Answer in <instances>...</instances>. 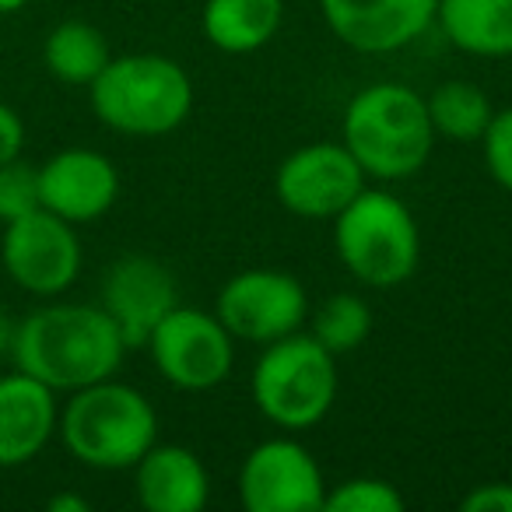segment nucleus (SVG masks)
<instances>
[{
	"mask_svg": "<svg viewBox=\"0 0 512 512\" xmlns=\"http://www.w3.org/2000/svg\"><path fill=\"white\" fill-rule=\"evenodd\" d=\"M113 60L109 43L88 22H60L43 43V64L64 85H92L102 67Z\"/></svg>",
	"mask_w": 512,
	"mask_h": 512,
	"instance_id": "6ab92c4d",
	"label": "nucleus"
},
{
	"mask_svg": "<svg viewBox=\"0 0 512 512\" xmlns=\"http://www.w3.org/2000/svg\"><path fill=\"white\" fill-rule=\"evenodd\" d=\"M25 148V123L8 102H0V165L18 158Z\"/></svg>",
	"mask_w": 512,
	"mask_h": 512,
	"instance_id": "a878e982",
	"label": "nucleus"
},
{
	"mask_svg": "<svg viewBox=\"0 0 512 512\" xmlns=\"http://www.w3.org/2000/svg\"><path fill=\"white\" fill-rule=\"evenodd\" d=\"M334 249L355 281L397 288L418 271V221L390 190H362L334 218Z\"/></svg>",
	"mask_w": 512,
	"mask_h": 512,
	"instance_id": "39448f33",
	"label": "nucleus"
},
{
	"mask_svg": "<svg viewBox=\"0 0 512 512\" xmlns=\"http://www.w3.org/2000/svg\"><path fill=\"white\" fill-rule=\"evenodd\" d=\"M439 0H320L330 32L355 53H397L425 36Z\"/></svg>",
	"mask_w": 512,
	"mask_h": 512,
	"instance_id": "ddd939ff",
	"label": "nucleus"
},
{
	"mask_svg": "<svg viewBox=\"0 0 512 512\" xmlns=\"http://www.w3.org/2000/svg\"><path fill=\"white\" fill-rule=\"evenodd\" d=\"M120 197V172L92 148H64L39 165V200L71 225H85L109 211Z\"/></svg>",
	"mask_w": 512,
	"mask_h": 512,
	"instance_id": "4468645a",
	"label": "nucleus"
},
{
	"mask_svg": "<svg viewBox=\"0 0 512 512\" xmlns=\"http://www.w3.org/2000/svg\"><path fill=\"white\" fill-rule=\"evenodd\" d=\"M57 432L67 453L92 470H134L158 442V414L141 390L113 376L71 393Z\"/></svg>",
	"mask_w": 512,
	"mask_h": 512,
	"instance_id": "7ed1b4c3",
	"label": "nucleus"
},
{
	"mask_svg": "<svg viewBox=\"0 0 512 512\" xmlns=\"http://www.w3.org/2000/svg\"><path fill=\"white\" fill-rule=\"evenodd\" d=\"M239 498L249 512H320L327 484L316 456L302 442L267 439L242 460Z\"/></svg>",
	"mask_w": 512,
	"mask_h": 512,
	"instance_id": "9d476101",
	"label": "nucleus"
},
{
	"mask_svg": "<svg viewBox=\"0 0 512 512\" xmlns=\"http://www.w3.org/2000/svg\"><path fill=\"white\" fill-rule=\"evenodd\" d=\"M50 512H88V498L81 495H53L50 498Z\"/></svg>",
	"mask_w": 512,
	"mask_h": 512,
	"instance_id": "bb28decb",
	"label": "nucleus"
},
{
	"mask_svg": "<svg viewBox=\"0 0 512 512\" xmlns=\"http://www.w3.org/2000/svg\"><path fill=\"white\" fill-rule=\"evenodd\" d=\"M256 411L271 425L302 432L320 425L337 400V358L313 334H288L264 344L249 376Z\"/></svg>",
	"mask_w": 512,
	"mask_h": 512,
	"instance_id": "423d86ee",
	"label": "nucleus"
},
{
	"mask_svg": "<svg viewBox=\"0 0 512 512\" xmlns=\"http://www.w3.org/2000/svg\"><path fill=\"white\" fill-rule=\"evenodd\" d=\"M344 148L365 176L383 183L418 176L435 148L428 102L400 81H376L362 88L344 109Z\"/></svg>",
	"mask_w": 512,
	"mask_h": 512,
	"instance_id": "f03ea898",
	"label": "nucleus"
},
{
	"mask_svg": "<svg viewBox=\"0 0 512 512\" xmlns=\"http://www.w3.org/2000/svg\"><path fill=\"white\" fill-rule=\"evenodd\" d=\"M425 102L435 134L449 137V141H481L491 116H495L488 95L474 81H442L432 92V99Z\"/></svg>",
	"mask_w": 512,
	"mask_h": 512,
	"instance_id": "aec40b11",
	"label": "nucleus"
},
{
	"mask_svg": "<svg viewBox=\"0 0 512 512\" xmlns=\"http://www.w3.org/2000/svg\"><path fill=\"white\" fill-rule=\"evenodd\" d=\"M435 22L470 57H512V0H439Z\"/></svg>",
	"mask_w": 512,
	"mask_h": 512,
	"instance_id": "f3484780",
	"label": "nucleus"
},
{
	"mask_svg": "<svg viewBox=\"0 0 512 512\" xmlns=\"http://www.w3.org/2000/svg\"><path fill=\"white\" fill-rule=\"evenodd\" d=\"M134 491L148 512H200L211 498V477L186 446H151L134 463Z\"/></svg>",
	"mask_w": 512,
	"mask_h": 512,
	"instance_id": "dca6fc26",
	"label": "nucleus"
},
{
	"mask_svg": "<svg viewBox=\"0 0 512 512\" xmlns=\"http://www.w3.org/2000/svg\"><path fill=\"white\" fill-rule=\"evenodd\" d=\"M309 334L323 344L334 358L358 351L372 334V309L362 295L341 292L330 295L320 309L313 313V330Z\"/></svg>",
	"mask_w": 512,
	"mask_h": 512,
	"instance_id": "412c9836",
	"label": "nucleus"
},
{
	"mask_svg": "<svg viewBox=\"0 0 512 512\" xmlns=\"http://www.w3.org/2000/svg\"><path fill=\"white\" fill-rule=\"evenodd\" d=\"M29 0H0V15H15V11H22Z\"/></svg>",
	"mask_w": 512,
	"mask_h": 512,
	"instance_id": "c85d7f7f",
	"label": "nucleus"
},
{
	"mask_svg": "<svg viewBox=\"0 0 512 512\" xmlns=\"http://www.w3.org/2000/svg\"><path fill=\"white\" fill-rule=\"evenodd\" d=\"M15 327H18V323L8 316V309L0 306V358L11 355V344H15Z\"/></svg>",
	"mask_w": 512,
	"mask_h": 512,
	"instance_id": "cd10ccee",
	"label": "nucleus"
},
{
	"mask_svg": "<svg viewBox=\"0 0 512 512\" xmlns=\"http://www.w3.org/2000/svg\"><path fill=\"white\" fill-rule=\"evenodd\" d=\"M88 95L102 127L127 137L172 134L183 127L193 109L190 74L162 53L113 57L88 85Z\"/></svg>",
	"mask_w": 512,
	"mask_h": 512,
	"instance_id": "20e7f679",
	"label": "nucleus"
},
{
	"mask_svg": "<svg viewBox=\"0 0 512 512\" xmlns=\"http://www.w3.org/2000/svg\"><path fill=\"white\" fill-rule=\"evenodd\" d=\"M179 306L176 278L155 256H120L102 281V309L116 323L127 351L144 348L155 327Z\"/></svg>",
	"mask_w": 512,
	"mask_h": 512,
	"instance_id": "f8f14e48",
	"label": "nucleus"
},
{
	"mask_svg": "<svg viewBox=\"0 0 512 512\" xmlns=\"http://www.w3.org/2000/svg\"><path fill=\"white\" fill-rule=\"evenodd\" d=\"M463 512H512V484H477L467 498L460 502Z\"/></svg>",
	"mask_w": 512,
	"mask_h": 512,
	"instance_id": "393cba45",
	"label": "nucleus"
},
{
	"mask_svg": "<svg viewBox=\"0 0 512 512\" xmlns=\"http://www.w3.org/2000/svg\"><path fill=\"white\" fill-rule=\"evenodd\" d=\"M214 316L235 341L271 344L302 330V323L309 320V299L299 278L260 267L225 281L214 302Z\"/></svg>",
	"mask_w": 512,
	"mask_h": 512,
	"instance_id": "1a4fd4ad",
	"label": "nucleus"
},
{
	"mask_svg": "<svg viewBox=\"0 0 512 512\" xmlns=\"http://www.w3.org/2000/svg\"><path fill=\"white\" fill-rule=\"evenodd\" d=\"M365 190V172L344 144L320 141L292 151L278 165L274 193L295 218H337Z\"/></svg>",
	"mask_w": 512,
	"mask_h": 512,
	"instance_id": "9b49d317",
	"label": "nucleus"
},
{
	"mask_svg": "<svg viewBox=\"0 0 512 512\" xmlns=\"http://www.w3.org/2000/svg\"><path fill=\"white\" fill-rule=\"evenodd\" d=\"M127 344L102 306L53 302L15 327V369L46 383L53 393H74L116 376Z\"/></svg>",
	"mask_w": 512,
	"mask_h": 512,
	"instance_id": "f257e3e1",
	"label": "nucleus"
},
{
	"mask_svg": "<svg viewBox=\"0 0 512 512\" xmlns=\"http://www.w3.org/2000/svg\"><path fill=\"white\" fill-rule=\"evenodd\" d=\"M281 18L285 0H207L200 25L214 50L242 57L264 50L278 36Z\"/></svg>",
	"mask_w": 512,
	"mask_h": 512,
	"instance_id": "a211bd4d",
	"label": "nucleus"
},
{
	"mask_svg": "<svg viewBox=\"0 0 512 512\" xmlns=\"http://www.w3.org/2000/svg\"><path fill=\"white\" fill-rule=\"evenodd\" d=\"M144 348L151 351L158 376L186 393L214 390L232 376L235 337L214 313L193 306H176Z\"/></svg>",
	"mask_w": 512,
	"mask_h": 512,
	"instance_id": "0eeeda50",
	"label": "nucleus"
},
{
	"mask_svg": "<svg viewBox=\"0 0 512 512\" xmlns=\"http://www.w3.org/2000/svg\"><path fill=\"white\" fill-rule=\"evenodd\" d=\"M57 393L25 372L0 376V467L32 463L57 432Z\"/></svg>",
	"mask_w": 512,
	"mask_h": 512,
	"instance_id": "2eb2a0df",
	"label": "nucleus"
},
{
	"mask_svg": "<svg viewBox=\"0 0 512 512\" xmlns=\"http://www.w3.org/2000/svg\"><path fill=\"white\" fill-rule=\"evenodd\" d=\"M404 495L383 477H351L323 498V512H400Z\"/></svg>",
	"mask_w": 512,
	"mask_h": 512,
	"instance_id": "4be33fe9",
	"label": "nucleus"
},
{
	"mask_svg": "<svg viewBox=\"0 0 512 512\" xmlns=\"http://www.w3.org/2000/svg\"><path fill=\"white\" fill-rule=\"evenodd\" d=\"M484 144V165H488L491 179L502 190L512 193V106L491 116L488 130L481 134Z\"/></svg>",
	"mask_w": 512,
	"mask_h": 512,
	"instance_id": "b1692460",
	"label": "nucleus"
},
{
	"mask_svg": "<svg viewBox=\"0 0 512 512\" xmlns=\"http://www.w3.org/2000/svg\"><path fill=\"white\" fill-rule=\"evenodd\" d=\"M0 260L18 288L39 299H57L81 274V239L71 221L39 207L4 225Z\"/></svg>",
	"mask_w": 512,
	"mask_h": 512,
	"instance_id": "6e6552de",
	"label": "nucleus"
},
{
	"mask_svg": "<svg viewBox=\"0 0 512 512\" xmlns=\"http://www.w3.org/2000/svg\"><path fill=\"white\" fill-rule=\"evenodd\" d=\"M39 165L22 162V155L0 165V221L8 225L15 218L39 211Z\"/></svg>",
	"mask_w": 512,
	"mask_h": 512,
	"instance_id": "5701e85b",
	"label": "nucleus"
}]
</instances>
